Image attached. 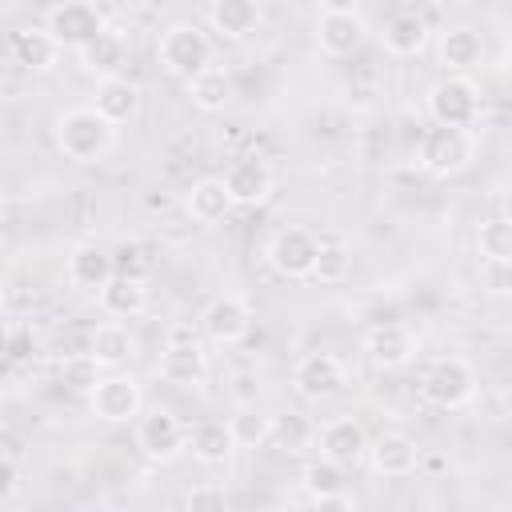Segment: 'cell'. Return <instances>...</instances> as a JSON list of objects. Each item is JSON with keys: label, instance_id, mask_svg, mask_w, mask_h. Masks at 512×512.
Masks as SVG:
<instances>
[{"label": "cell", "instance_id": "cell-2", "mask_svg": "<svg viewBox=\"0 0 512 512\" xmlns=\"http://www.w3.org/2000/svg\"><path fill=\"white\" fill-rule=\"evenodd\" d=\"M160 64L180 76V80H192L200 76L204 68H212V40L204 36V28L180 20V24H168L164 36H160Z\"/></svg>", "mask_w": 512, "mask_h": 512}, {"label": "cell", "instance_id": "cell-3", "mask_svg": "<svg viewBox=\"0 0 512 512\" xmlns=\"http://www.w3.org/2000/svg\"><path fill=\"white\" fill-rule=\"evenodd\" d=\"M428 116L436 128H472L480 120V88L468 76H444L428 88Z\"/></svg>", "mask_w": 512, "mask_h": 512}, {"label": "cell", "instance_id": "cell-11", "mask_svg": "<svg viewBox=\"0 0 512 512\" xmlns=\"http://www.w3.org/2000/svg\"><path fill=\"white\" fill-rule=\"evenodd\" d=\"M88 408H92V416H100L108 424H124V420L140 416L144 392H140V384L132 376H120V372L116 376H100V384L88 396Z\"/></svg>", "mask_w": 512, "mask_h": 512}, {"label": "cell", "instance_id": "cell-36", "mask_svg": "<svg viewBox=\"0 0 512 512\" xmlns=\"http://www.w3.org/2000/svg\"><path fill=\"white\" fill-rule=\"evenodd\" d=\"M304 488H308L312 500H320V496H340V492H344V468L320 456V460H312V464L304 468Z\"/></svg>", "mask_w": 512, "mask_h": 512}, {"label": "cell", "instance_id": "cell-30", "mask_svg": "<svg viewBox=\"0 0 512 512\" xmlns=\"http://www.w3.org/2000/svg\"><path fill=\"white\" fill-rule=\"evenodd\" d=\"M268 440H272L280 452L296 456V452H308V448L316 444V424H312L308 416H300V412H280V416H272Z\"/></svg>", "mask_w": 512, "mask_h": 512}, {"label": "cell", "instance_id": "cell-42", "mask_svg": "<svg viewBox=\"0 0 512 512\" xmlns=\"http://www.w3.org/2000/svg\"><path fill=\"white\" fill-rule=\"evenodd\" d=\"M16 492V464L0 456V500H8Z\"/></svg>", "mask_w": 512, "mask_h": 512}, {"label": "cell", "instance_id": "cell-10", "mask_svg": "<svg viewBox=\"0 0 512 512\" xmlns=\"http://www.w3.org/2000/svg\"><path fill=\"white\" fill-rule=\"evenodd\" d=\"M316 248L320 240L308 228H280L268 244V264L288 280H308L316 264Z\"/></svg>", "mask_w": 512, "mask_h": 512}, {"label": "cell", "instance_id": "cell-15", "mask_svg": "<svg viewBox=\"0 0 512 512\" xmlns=\"http://www.w3.org/2000/svg\"><path fill=\"white\" fill-rule=\"evenodd\" d=\"M316 444H320V456L332 460V464H356L364 452H368V436H364V424L352 420V416H336L328 420L320 432H316Z\"/></svg>", "mask_w": 512, "mask_h": 512}, {"label": "cell", "instance_id": "cell-43", "mask_svg": "<svg viewBox=\"0 0 512 512\" xmlns=\"http://www.w3.org/2000/svg\"><path fill=\"white\" fill-rule=\"evenodd\" d=\"M4 304H8V292H4V284H0V312H4Z\"/></svg>", "mask_w": 512, "mask_h": 512}, {"label": "cell", "instance_id": "cell-41", "mask_svg": "<svg viewBox=\"0 0 512 512\" xmlns=\"http://www.w3.org/2000/svg\"><path fill=\"white\" fill-rule=\"evenodd\" d=\"M28 352H32V340H28L24 328H16V332L8 336V356H12V360H24Z\"/></svg>", "mask_w": 512, "mask_h": 512}, {"label": "cell", "instance_id": "cell-21", "mask_svg": "<svg viewBox=\"0 0 512 512\" xmlns=\"http://www.w3.org/2000/svg\"><path fill=\"white\" fill-rule=\"evenodd\" d=\"M208 24L224 40H244L260 28V4H252V0H212L208 4Z\"/></svg>", "mask_w": 512, "mask_h": 512}, {"label": "cell", "instance_id": "cell-5", "mask_svg": "<svg viewBox=\"0 0 512 512\" xmlns=\"http://www.w3.org/2000/svg\"><path fill=\"white\" fill-rule=\"evenodd\" d=\"M108 28V20H104V12L96 8V4H88V0H64V4H52L48 12H44V32L64 48H84L92 36H100Z\"/></svg>", "mask_w": 512, "mask_h": 512}, {"label": "cell", "instance_id": "cell-23", "mask_svg": "<svg viewBox=\"0 0 512 512\" xmlns=\"http://www.w3.org/2000/svg\"><path fill=\"white\" fill-rule=\"evenodd\" d=\"M12 56L28 72H48L56 64V56H60V44L44 32V24H28V28L12 32Z\"/></svg>", "mask_w": 512, "mask_h": 512}, {"label": "cell", "instance_id": "cell-28", "mask_svg": "<svg viewBox=\"0 0 512 512\" xmlns=\"http://www.w3.org/2000/svg\"><path fill=\"white\" fill-rule=\"evenodd\" d=\"M232 96H236V84H232V76H228L224 68H216V64L188 80V100H192L200 112H224V108L232 104Z\"/></svg>", "mask_w": 512, "mask_h": 512}, {"label": "cell", "instance_id": "cell-24", "mask_svg": "<svg viewBox=\"0 0 512 512\" xmlns=\"http://www.w3.org/2000/svg\"><path fill=\"white\" fill-rule=\"evenodd\" d=\"M132 352H136V336H132L128 324H120V320L96 324L92 336H88V356H92L100 368H116V364H124Z\"/></svg>", "mask_w": 512, "mask_h": 512}, {"label": "cell", "instance_id": "cell-6", "mask_svg": "<svg viewBox=\"0 0 512 512\" xmlns=\"http://www.w3.org/2000/svg\"><path fill=\"white\" fill-rule=\"evenodd\" d=\"M136 448H140L148 460L168 464V460H176V456L188 448V428L180 424L176 412L152 408V412H144L140 424H136Z\"/></svg>", "mask_w": 512, "mask_h": 512}, {"label": "cell", "instance_id": "cell-29", "mask_svg": "<svg viewBox=\"0 0 512 512\" xmlns=\"http://www.w3.org/2000/svg\"><path fill=\"white\" fill-rule=\"evenodd\" d=\"M148 304V284L144 280H128V276H112L100 288V308L116 320H132L136 312H144Z\"/></svg>", "mask_w": 512, "mask_h": 512}, {"label": "cell", "instance_id": "cell-27", "mask_svg": "<svg viewBox=\"0 0 512 512\" xmlns=\"http://www.w3.org/2000/svg\"><path fill=\"white\" fill-rule=\"evenodd\" d=\"M184 204H188V216H192L196 224H220V220L232 212V200H228L220 176H204V180H196V184L188 188Z\"/></svg>", "mask_w": 512, "mask_h": 512}, {"label": "cell", "instance_id": "cell-35", "mask_svg": "<svg viewBox=\"0 0 512 512\" xmlns=\"http://www.w3.org/2000/svg\"><path fill=\"white\" fill-rule=\"evenodd\" d=\"M112 272L116 276H128V280H148L152 272V260H148V248L140 240H120L112 252Z\"/></svg>", "mask_w": 512, "mask_h": 512}, {"label": "cell", "instance_id": "cell-34", "mask_svg": "<svg viewBox=\"0 0 512 512\" xmlns=\"http://www.w3.org/2000/svg\"><path fill=\"white\" fill-rule=\"evenodd\" d=\"M56 376H60V384H64L68 392L92 396V388L100 384V364H96L88 352H72V356H64V360H60Z\"/></svg>", "mask_w": 512, "mask_h": 512}, {"label": "cell", "instance_id": "cell-37", "mask_svg": "<svg viewBox=\"0 0 512 512\" xmlns=\"http://www.w3.org/2000/svg\"><path fill=\"white\" fill-rule=\"evenodd\" d=\"M184 512H228V492L220 484H196L184 496Z\"/></svg>", "mask_w": 512, "mask_h": 512}, {"label": "cell", "instance_id": "cell-17", "mask_svg": "<svg viewBox=\"0 0 512 512\" xmlns=\"http://www.w3.org/2000/svg\"><path fill=\"white\" fill-rule=\"evenodd\" d=\"M368 456H372V468H376L380 476H388V480H400V476L416 472V464H420V448H416V440L404 436V432H384V436H376V440L368 444Z\"/></svg>", "mask_w": 512, "mask_h": 512}, {"label": "cell", "instance_id": "cell-18", "mask_svg": "<svg viewBox=\"0 0 512 512\" xmlns=\"http://www.w3.org/2000/svg\"><path fill=\"white\" fill-rule=\"evenodd\" d=\"M364 352L376 368H404L412 356H416V340L408 328L400 324H376L368 336H364Z\"/></svg>", "mask_w": 512, "mask_h": 512}, {"label": "cell", "instance_id": "cell-7", "mask_svg": "<svg viewBox=\"0 0 512 512\" xmlns=\"http://www.w3.org/2000/svg\"><path fill=\"white\" fill-rule=\"evenodd\" d=\"M424 396L436 404V408H460L476 396V372L468 360L460 356H444L428 368L424 376Z\"/></svg>", "mask_w": 512, "mask_h": 512}, {"label": "cell", "instance_id": "cell-40", "mask_svg": "<svg viewBox=\"0 0 512 512\" xmlns=\"http://www.w3.org/2000/svg\"><path fill=\"white\" fill-rule=\"evenodd\" d=\"M484 280L492 292H508V264H484Z\"/></svg>", "mask_w": 512, "mask_h": 512}, {"label": "cell", "instance_id": "cell-12", "mask_svg": "<svg viewBox=\"0 0 512 512\" xmlns=\"http://www.w3.org/2000/svg\"><path fill=\"white\" fill-rule=\"evenodd\" d=\"M232 208H252V204H264L272 196V168L264 156H240L228 164V172L220 176Z\"/></svg>", "mask_w": 512, "mask_h": 512}, {"label": "cell", "instance_id": "cell-31", "mask_svg": "<svg viewBox=\"0 0 512 512\" xmlns=\"http://www.w3.org/2000/svg\"><path fill=\"white\" fill-rule=\"evenodd\" d=\"M476 248L484 256V264H508L512 260V228H508V216H488L476 228Z\"/></svg>", "mask_w": 512, "mask_h": 512}, {"label": "cell", "instance_id": "cell-33", "mask_svg": "<svg viewBox=\"0 0 512 512\" xmlns=\"http://www.w3.org/2000/svg\"><path fill=\"white\" fill-rule=\"evenodd\" d=\"M348 272H352V252H348V244H340V240H320L316 264H312V280H320V284H340Z\"/></svg>", "mask_w": 512, "mask_h": 512}, {"label": "cell", "instance_id": "cell-26", "mask_svg": "<svg viewBox=\"0 0 512 512\" xmlns=\"http://www.w3.org/2000/svg\"><path fill=\"white\" fill-rule=\"evenodd\" d=\"M112 276H116V272H112V256H108L104 248H96V244L72 248V256H68V280H72L76 288L100 292Z\"/></svg>", "mask_w": 512, "mask_h": 512}, {"label": "cell", "instance_id": "cell-38", "mask_svg": "<svg viewBox=\"0 0 512 512\" xmlns=\"http://www.w3.org/2000/svg\"><path fill=\"white\" fill-rule=\"evenodd\" d=\"M232 384H236L232 392H236V400H240V404H252V396L260 392V376H256V372H240Z\"/></svg>", "mask_w": 512, "mask_h": 512}, {"label": "cell", "instance_id": "cell-20", "mask_svg": "<svg viewBox=\"0 0 512 512\" xmlns=\"http://www.w3.org/2000/svg\"><path fill=\"white\" fill-rule=\"evenodd\" d=\"M92 108L116 128V124H124V120L136 116V108H140V84L128 80V76H108V80L96 84V104Z\"/></svg>", "mask_w": 512, "mask_h": 512}, {"label": "cell", "instance_id": "cell-44", "mask_svg": "<svg viewBox=\"0 0 512 512\" xmlns=\"http://www.w3.org/2000/svg\"><path fill=\"white\" fill-rule=\"evenodd\" d=\"M0 252H4V232H0Z\"/></svg>", "mask_w": 512, "mask_h": 512}, {"label": "cell", "instance_id": "cell-22", "mask_svg": "<svg viewBox=\"0 0 512 512\" xmlns=\"http://www.w3.org/2000/svg\"><path fill=\"white\" fill-rule=\"evenodd\" d=\"M384 48L392 52V56H420L424 52V44H428V20L420 16V12H392L388 20H384Z\"/></svg>", "mask_w": 512, "mask_h": 512}, {"label": "cell", "instance_id": "cell-25", "mask_svg": "<svg viewBox=\"0 0 512 512\" xmlns=\"http://www.w3.org/2000/svg\"><path fill=\"white\" fill-rule=\"evenodd\" d=\"M188 448L200 464L216 468V464H228V456L236 452V440L224 420H200L196 428H188Z\"/></svg>", "mask_w": 512, "mask_h": 512}, {"label": "cell", "instance_id": "cell-13", "mask_svg": "<svg viewBox=\"0 0 512 512\" xmlns=\"http://www.w3.org/2000/svg\"><path fill=\"white\" fill-rule=\"evenodd\" d=\"M200 332L212 344H240L252 332V308H248V300H240L232 292L208 300V308L200 312Z\"/></svg>", "mask_w": 512, "mask_h": 512}, {"label": "cell", "instance_id": "cell-16", "mask_svg": "<svg viewBox=\"0 0 512 512\" xmlns=\"http://www.w3.org/2000/svg\"><path fill=\"white\" fill-rule=\"evenodd\" d=\"M436 56H440V64H444L452 76H460V72L484 64V36H480L476 28H468V24H452V28L440 32Z\"/></svg>", "mask_w": 512, "mask_h": 512}, {"label": "cell", "instance_id": "cell-19", "mask_svg": "<svg viewBox=\"0 0 512 512\" xmlns=\"http://www.w3.org/2000/svg\"><path fill=\"white\" fill-rule=\"evenodd\" d=\"M76 56H80V64H84L88 72H96L100 80H108V76H120L124 60H128V40H124L116 28H104V32L92 36L84 48H76Z\"/></svg>", "mask_w": 512, "mask_h": 512}, {"label": "cell", "instance_id": "cell-9", "mask_svg": "<svg viewBox=\"0 0 512 512\" xmlns=\"http://www.w3.org/2000/svg\"><path fill=\"white\" fill-rule=\"evenodd\" d=\"M292 384H296V392L304 400H332V396L344 392L348 372H344L340 356H332V352H308V356L296 360Z\"/></svg>", "mask_w": 512, "mask_h": 512}, {"label": "cell", "instance_id": "cell-8", "mask_svg": "<svg viewBox=\"0 0 512 512\" xmlns=\"http://www.w3.org/2000/svg\"><path fill=\"white\" fill-rule=\"evenodd\" d=\"M368 36V24L364 16L352 8V4H328L320 16H316V40L328 56H352L360 52Z\"/></svg>", "mask_w": 512, "mask_h": 512}, {"label": "cell", "instance_id": "cell-4", "mask_svg": "<svg viewBox=\"0 0 512 512\" xmlns=\"http://www.w3.org/2000/svg\"><path fill=\"white\" fill-rule=\"evenodd\" d=\"M160 376L168 384H180V388L204 384V376H208V352H204L200 336L188 324H172L168 328V344L160 352Z\"/></svg>", "mask_w": 512, "mask_h": 512}, {"label": "cell", "instance_id": "cell-32", "mask_svg": "<svg viewBox=\"0 0 512 512\" xmlns=\"http://www.w3.org/2000/svg\"><path fill=\"white\" fill-rule=\"evenodd\" d=\"M228 432H232L236 448H256V444L268 440V432H272V416L260 412L256 404H240V412L228 420Z\"/></svg>", "mask_w": 512, "mask_h": 512}, {"label": "cell", "instance_id": "cell-14", "mask_svg": "<svg viewBox=\"0 0 512 512\" xmlns=\"http://www.w3.org/2000/svg\"><path fill=\"white\" fill-rule=\"evenodd\" d=\"M468 160H472V144L456 128H432L420 144V164L432 176H456L468 168Z\"/></svg>", "mask_w": 512, "mask_h": 512}, {"label": "cell", "instance_id": "cell-39", "mask_svg": "<svg viewBox=\"0 0 512 512\" xmlns=\"http://www.w3.org/2000/svg\"><path fill=\"white\" fill-rule=\"evenodd\" d=\"M312 512H356V504L340 492V496H320V500H312Z\"/></svg>", "mask_w": 512, "mask_h": 512}, {"label": "cell", "instance_id": "cell-1", "mask_svg": "<svg viewBox=\"0 0 512 512\" xmlns=\"http://www.w3.org/2000/svg\"><path fill=\"white\" fill-rule=\"evenodd\" d=\"M112 144H116V128L96 108H68L56 116V148L68 160L92 164V160L108 156Z\"/></svg>", "mask_w": 512, "mask_h": 512}]
</instances>
